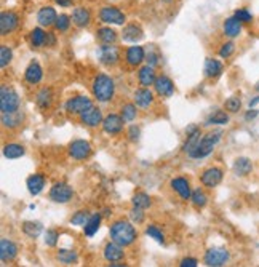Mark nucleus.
<instances>
[{
  "instance_id": "f257e3e1",
  "label": "nucleus",
  "mask_w": 259,
  "mask_h": 267,
  "mask_svg": "<svg viewBox=\"0 0 259 267\" xmlns=\"http://www.w3.org/2000/svg\"><path fill=\"white\" fill-rule=\"evenodd\" d=\"M109 234H111V240L117 242L122 246H128L138 239V232L135 226L128 221H123V219L112 223L111 227H109Z\"/></svg>"
},
{
  "instance_id": "f03ea898",
  "label": "nucleus",
  "mask_w": 259,
  "mask_h": 267,
  "mask_svg": "<svg viewBox=\"0 0 259 267\" xmlns=\"http://www.w3.org/2000/svg\"><path fill=\"white\" fill-rule=\"evenodd\" d=\"M93 95L100 103H107L114 98V91H115V83L114 80L109 77L107 74H100L96 75L93 80Z\"/></svg>"
},
{
  "instance_id": "7ed1b4c3",
  "label": "nucleus",
  "mask_w": 259,
  "mask_h": 267,
  "mask_svg": "<svg viewBox=\"0 0 259 267\" xmlns=\"http://www.w3.org/2000/svg\"><path fill=\"white\" fill-rule=\"evenodd\" d=\"M221 136H222L221 130L211 131V133H208V135L201 136L199 146L195 147V150L189 157H191V159H205V157H208L213 152V149H215L216 144L221 141Z\"/></svg>"
},
{
  "instance_id": "20e7f679",
  "label": "nucleus",
  "mask_w": 259,
  "mask_h": 267,
  "mask_svg": "<svg viewBox=\"0 0 259 267\" xmlns=\"http://www.w3.org/2000/svg\"><path fill=\"white\" fill-rule=\"evenodd\" d=\"M20 96L15 90L8 88V86L0 88V111H2V114L16 112L20 109Z\"/></svg>"
},
{
  "instance_id": "39448f33",
  "label": "nucleus",
  "mask_w": 259,
  "mask_h": 267,
  "mask_svg": "<svg viewBox=\"0 0 259 267\" xmlns=\"http://www.w3.org/2000/svg\"><path fill=\"white\" fill-rule=\"evenodd\" d=\"M100 21L104 24H114V26H123L126 21L125 13L120 8L114 5H106L100 10Z\"/></svg>"
},
{
  "instance_id": "423d86ee",
  "label": "nucleus",
  "mask_w": 259,
  "mask_h": 267,
  "mask_svg": "<svg viewBox=\"0 0 259 267\" xmlns=\"http://www.w3.org/2000/svg\"><path fill=\"white\" fill-rule=\"evenodd\" d=\"M98 60H100L104 66H115L120 60V50L119 46H115L114 43H102L98 48Z\"/></svg>"
},
{
  "instance_id": "0eeeda50",
  "label": "nucleus",
  "mask_w": 259,
  "mask_h": 267,
  "mask_svg": "<svg viewBox=\"0 0 259 267\" xmlns=\"http://www.w3.org/2000/svg\"><path fill=\"white\" fill-rule=\"evenodd\" d=\"M230 259V253L226 248H210L205 253V264L210 267H221Z\"/></svg>"
},
{
  "instance_id": "6e6552de",
  "label": "nucleus",
  "mask_w": 259,
  "mask_h": 267,
  "mask_svg": "<svg viewBox=\"0 0 259 267\" xmlns=\"http://www.w3.org/2000/svg\"><path fill=\"white\" fill-rule=\"evenodd\" d=\"M74 197V190L66 183H56L50 190V199L55 203H67Z\"/></svg>"
},
{
  "instance_id": "1a4fd4ad",
  "label": "nucleus",
  "mask_w": 259,
  "mask_h": 267,
  "mask_svg": "<svg viewBox=\"0 0 259 267\" xmlns=\"http://www.w3.org/2000/svg\"><path fill=\"white\" fill-rule=\"evenodd\" d=\"M93 106V103L88 96H74L71 100H67L66 103V111L69 114H74V115H80L82 112H85L86 109H90Z\"/></svg>"
},
{
  "instance_id": "9d476101",
  "label": "nucleus",
  "mask_w": 259,
  "mask_h": 267,
  "mask_svg": "<svg viewBox=\"0 0 259 267\" xmlns=\"http://www.w3.org/2000/svg\"><path fill=\"white\" fill-rule=\"evenodd\" d=\"M90 154H91V146L85 139H76V141H72L71 146H69V155L76 160L88 159Z\"/></svg>"
},
{
  "instance_id": "9b49d317",
  "label": "nucleus",
  "mask_w": 259,
  "mask_h": 267,
  "mask_svg": "<svg viewBox=\"0 0 259 267\" xmlns=\"http://www.w3.org/2000/svg\"><path fill=\"white\" fill-rule=\"evenodd\" d=\"M20 24V16L15 11H2L0 15V34L2 36H8L13 32Z\"/></svg>"
},
{
  "instance_id": "f8f14e48",
  "label": "nucleus",
  "mask_w": 259,
  "mask_h": 267,
  "mask_svg": "<svg viewBox=\"0 0 259 267\" xmlns=\"http://www.w3.org/2000/svg\"><path fill=\"white\" fill-rule=\"evenodd\" d=\"M222 176L224 173L221 168H216V166H211V168H206V170L201 173V184L205 185V187H216V185H219L221 181H222Z\"/></svg>"
},
{
  "instance_id": "ddd939ff",
  "label": "nucleus",
  "mask_w": 259,
  "mask_h": 267,
  "mask_svg": "<svg viewBox=\"0 0 259 267\" xmlns=\"http://www.w3.org/2000/svg\"><path fill=\"white\" fill-rule=\"evenodd\" d=\"M102 112L100 107H95L91 106L90 109H86L85 112L80 114V122H82L83 125L90 126V128H95L98 125H102Z\"/></svg>"
},
{
  "instance_id": "4468645a",
  "label": "nucleus",
  "mask_w": 259,
  "mask_h": 267,
  "mask_svg": "<svg viewBox=\"0 0 259 267\" xmlns=\"http://www.w3.org/2000/svg\"><path fill=\"white\" fill-rule=\"evenodd\" d=\"M123 117L117 114H109L107 117L102 120V130H104L107 135H119L120 131L123 130Z\"/></svg>"
},
{
  "instance_id": "2eb2a0df",
  "label": "nucleus",
  "mask_w": 259,
  "mask_h": 267,
  "mask_svg": "<svg viewBox=\"0 0 259 267\" xmlns=\"http://www.w3.org/2000/svg\"><path fill=\"white\" fill-rule=\"evenodd\" d=\"M72 24L77 27H86L91 22V11L86 7H76L72 10Z\"/></svg>"
},
{
  "instance_id": "dca6fc26",
  "label": "nucleus",
  "mask_w": 259,
  "mask_h": 267,
  "mask_svg": "<svg viewBox=\"0 0 259 267\" xmlns=\"http://www.w3.org/2000/svg\"><path fill=\"white\" fill-rule=\"evenodd\" d=\"M125 60H126V64L128 66L136 67V66H139L144 60H146V51H144V48L139 45L130 46V48L126 50V53H125Z\"/></svg>"
},
{
  "instance_id": "f3484780",
  "label": "nucleus",
  "mask_w": 259,
  "mask_h": 267,
  "mask_svg": "<svg viewBox=\"0 0 259 267\" xmlns=\"http://www.w3.org/2000/svg\"><path fill=\"white\" fill-rule=\"evenodd\" d=\"M56 18H58V13L53 7H50V5H45L39 10L37 13V21L39 24L42 27H50V26H55L56 22Z\"/></svg>"
},
{
  "instance_id": "a211bd4d",
  "label": "nucleus",
  "mask_w": 259,
  "mask_h": 267,
  "mask_svg": "<svg viewBox=\"0 0 259 267\" xmlns=\"http://www.w3.org/2000/svg\"><path fill=\"white\" fill-rule=\"evenodd\" d=\"M154 88H155V93H157L159 96L170 98L173 95V91H175V85H173L170 77H166V75H160V77H157V80H155Z\"/></svg>"
},
{
  "instance_id": "6ab92c4d",
  "label": "nucleus",
  "mask_w": 259,
  "mask_h": 267,
  "mask_svg": "<svg viewBox=\"0 0 259 267\" xmlns=\"http://www.w3.org/2000/svg\"><path fill=\"white\" fill-rule=\"evenodd\" d=\"M16 254H18V246H16V243H13L8 239L0 240V259H2V263H10V261H13L16 258Z\"/></svg>"
},
{
  "instance_id": "aec40b11",
  "label": "nucleus",
  "mask_w": 259,
  "mask_h": 267,
  "mask_svg": "<svg viewBox=\"0 0 259 267\" xmlns=\"http://www.w3.org/2000/svg\"><path fill=\"white\" fill-rule=\"evenodd\" d=\"M104 259L109 261V263H117V261H122L125 253H123V246L119 245L117 242H109L104 246Z\"/></svg>"
},
{
  "instance_id": "412c9836",
  "label": "nucleus",
  "mask_w": 259,
  "mask_h": 267,
  "mask_svg": "<svg viewBox=\"0 0 259 267\" xmlns=\"http://www.w3.org/2000/svg\"><path fill=\"white\" fill-rule=\"evenodd\" d=\"M122 39L123 42L138 43L144 39V31L138 24H126L122 31Z\"/></svg>"
},
{
  "instance_id": "4be33fe9",
  "label": "nucleus",
  "mask_w": 259,
  "mask_h": 267,
  "mask_svg": "<svg viewBox=\"0 0 259 267\" xmlns=\"http://www.w3.org/2000/svg\"><path fill=\"white\" fill-rule=\"evenodd\" d=\"M171 187L175 192L179 194L182 200H191L192 197V190H191V184H189L187 179L184 178H175L171 179Z\"/></svg>"
},
{
  "instance_id": "5701e85b",
  "label": "nucleus",
  "mask_w": 259,
  "mask_h": 267,
  "mask_svg": "<svg viewBox=\"0 0 259 267\" xmlns=\"http://www.w3.org/2000/svg\"><path fill=\"white\" fill-rule=\"evenodd\" d=\"M222 32H224V36L229 37V39L239 37L241 34V22L235 18V16H230V18H227L226 21H224Z\"/></svg>"
},
{
  "instance_id": "b1692460",
  "label": "nucleus",
  "mask_w": 259,
  "mask_h": 267,
  "mask_svg": "<svg viewBox=\"0 0 259 267\" xmlns=\"http://www.w3.org/2000/svg\"><path fill=\"white\" fill-rule=\"evenodd\" d=\"M42 77H43L42 67H40V64H39L37 61H32L31 64L26 67V72H24L26 82L31 83V85H36V83L40 82V80H42Z\"/></svg>"
},
{
  "instance_id": "393cba45",
  "label": "nucleus",
  "mask_w": 259,
  "mask_h": 267,
  "mask_svg": "<svg viewBox=\"0 0 259 267\" xmlns=\"http://www.w3.org/2000/svg\"><path fill=\"white\" fill-rule=\"evenodd\" d=\"M222 62L218 61V60H213V58H206L205 60V66H203V72L208 79H215V77H219L222 74Z\"/></svg>"
},
{
  "instance_id": "a878e982",
  "label": "nucleus",
  "mask_w": 259,
  "mask_h": 267,
  "mask_svg": "<svg viewBox=\"0 0 259 267\" xmlns=\"http://www.w3.org/2000/svg\"><path fill=\"white\" fill-rule=\"evenodd\" d=\"M27 190L31 195H39L45 187V176L40 175V173H36V175L27 178Z\"/></svg>"
},
{
  "instance_id": "bb28decb",
  "label": "nucleus",
  "mask_w": 259,
  "mask_h": 267,
  "mask_svg": "<svg viewBox=\"0 0 259 267\" xmlns=\"http://www.w3.org/2000/svg\"><path fill=\"white\" fill-rule=\"evenodd\" d=\"M138 79H139V83L142 86H146L149 88L151 85L155 83V80H157V75H155V71H154V66H142L139 69V72H138Z\"/></svg>"
},
{
  "instance_id": "cd10ccee",
  "label": "nucleus",
  "mask_w": 259,
  "mask_h": 267,
  "mask_svg": "<svg viewBox=\"0 0 259 267\" xmlns=\"http://www.w3.org/2000/svg\"><path fill=\"white\" fill-rule=\"evenodd\" d=\"M135 103H136V106H139V107H149L154 103L152 91L149 88H146V86L138 88L135 91Z\"/></svg>"
},
{
  "instance_id": "c85d7f7f",
  "label": "nucleus",
  "mask_w": 259,
  "mask_h": 267,
  "mask_svg": "<svg viewBox=\"0 0 259 267\" xmlns=\"http://www.w3.org/2000/svg\"><path fill=\"white\" fill-rule=\"evenodd\" d=\"M253 170V164L248 157H239L234 162V173L237 176H248Z\"/></svg>"
},
{
  "instance_id": "c756f323",
  "label": "nucleus",
  "mask_w": 259,
  "mask_h": 267,
  "mask_svg": "<svg viewBox=\"0 0 259 267\" xmlns=\"http://www.w3.org/2000/svg\"><path fill=\"white\" fill-rule=\"evenodd\" d=\"M117 37H119L117 32H115L112 27L104 26V27H100L96 31V39L100 40L101 43H106V45L115 43V42H117Z\"/></svg>"
},
{
  "instance_id": "7c9ffc66",
  "label": "nucleus",
  "mask_w": 259,
  "mask_h": 267,
  "mask_svg": "<svg viewBox=\"0 0 259 267\" xmlns=\"http://www.w3.org/2000/svg\"><path fill=\"white\" fill-rule=\"evenodd\" d=\"M200 136H201V133H200L199 128L194 130L192 133H187V141L184 143V146H182V150L187 155H191L194 150H195V147L199 146V143H200V139H201Z\"/></svg>"
},
{
  "instance_id": "2f4dec72",
  "label": "nucleus",
  "mask_w": 259,
  "mask_h": 267,
  "mask_svg": "<svg viewBox=\"0 0 259 267\" xmlns=\"http://www.w3.org/2000/svg\"><path fill=\"white\" fill-rule=\"evenodd\" d=\"M24 147L21 146V144H16V143H11V144H7V146L3 147V155L5 159L8 160H16V159H21L22 155H24Z\"/></svg>"
},
{
  "instance_id": "473e14b6",
  "label": "nucleus",
  "mask_w": 259,
  "mask_h": 267,
  "mask_svg": "<svg viewBox=\"0 0 259 267\" xmlns=\"http://www.w3.org/2000/svg\"><path fill=\"white\" fill-rule=\"evenodd\" d=\"M21 122H22V114L20 111L2 114V125L5 128H16V126H20Z\"/></svg>"
},
{
  "instance_id": "72a5a7b5",
  "label": "nucleus",
  "mask_w": 259,
  "mask_h": 267,
  "mask_svg": "<svg viewBox=\"0 0 259 267\" xmlns=\"http://www.w3.org/2000/svg\"><path fill=\"white\" fill-rule=\"evenodd\" d=\"M100 224H101V214L95 213L91 214V218L88 219V223L83 226V232L86 237H93L98 230H100Z\"/></svg>"
},
{
  "instance_id": "f704fd0d",
  "label": "nucleus",
  "mask_w": 259,
  "mask_h": 267,
  "mask_svg": "<svg viewBox=\"0 0 259 267\" xmlns=\"http://www.w3.org/2000/svg\"><path fill=\"white\" fill-rule=\"evenodd\" d=\"M45 40H47V32L42 27H34L31 31V43L36 48H42L45 46Z\"/></svg>"
},
{
  "instance_id": "c9c22d12",
  "label": "nucleus",
  "mask_w": 259,
  "mask_h": 267,
  "mask_svg": "<svg viewBox=\"0 0 259 267\" xmlns=\"http://www.w3.org/2000/svg\"><path fill=\"white\" fill-rule=\"evenodd\" d=\"M37 106L42 107V109H47L51 106V101H53V93H51L50 88H42L39 93H37Z\"/></svg>"
},
{
  "instance_id": "e433bc0d",
  "label": "nucleus",
  "mask_w": 259,
  "mask_h": 267,
  "mask_svg": "<svg viewBox=\"0 0 259 267\" xmlns=\"http://www.w3.org/2000/svg\"><path fill=\"white\" fill-rule=\"evenodd\" d=\"M42 224L40 223H34V221H26V223H22V232L27 235V237H31V239H37V237L42 234Z\"/></svg>"
},
{
  "instance_id": "4c0bfd02",
  "label": "nucleus",
  "mask_w": 259,
  "mask_h": 267,
  "mask_svg": "<svg viewBox=\"0 0 259 267\" xmlns=\"http://www.w3.org/2000/svg\"><path fill=\"white\" fill-rule=\"evenodd\" d=\"M56 258L62 264H72V263H76V261L79 259L77 253L74 251V249H60L58 254H56Z\"/></svg>"
},
{
  "instance_id": "58836bf2",
  "label": "nucleus",
  "mask_w": 259,
  "mask_h": 267,
  "mask_svg": "<svg viewBox=\"0 0 259 267\" xmlns=\"http://www.w3.org/2000/svg\"><path fill=\"white\" fill-rule=\"evenodd\" d=\"M131 202H133V206H138V208H142V210H146V208H149L152 205L151 202V197H149L147 194L144 192H138L133 195V199H131Z\"/></svg>"
},
{
  "instance_id": "ea45409f",
  "label": "nucleus",
  "mask_w": 259,
  "mask_h": 267,
  "mask_svg": "<svg viewBox=\"0 0 259 267\" xmlns=\"http://www.w3.org/2000/svg\"><path fill=\"white\" fill-rule=\"evenodd\" d=\"M208 125H227L229 123V115L222 111H216L215 114H211L208 120H206Z\"/></svg>"
},
{
  "instance_id": "a19ab883",
  "label": "nucleus",
  "mask_w": 259,
  "mask_h": 267,
  "mask_svg": "<svg viewBox=\"0 0 259 267\" xmlns=\"http://www.w3.org/2000/svg\"><path fill=\"white\" fill-rule=\"evenodd\" d=\"M71 22H72L71 16L66 15V13H61V15H58V18H56L55 29L56 31H60V32H66L67 29L71 27Z\"/></svg>"
},
{
  "instance_id": "79ce46f5",
  "label": "nucleus",
  "mask_w": 259,
  "mask_h": 267,
  "mask_svg": "<svg viewBox=\"0 0 259 267\" xmlns=\"http://www.w3.org/2000/svg\"><path fill=\"white\" fill-rule=\"evenodd\" d=\"M191 200H192V203L197 208H203L206 203H208V197H206V194L199 187V189H195L194 192H192Z\"/></svg>"
},
{
  "instance_id": "37998d69",
  "label": "nucleus",
  "mask_w": 259,
  "mask_h": 267,
  "mask_svg": "<svg viewBox=\"0 0 259 267\" xmlns=\"http://www.w3.org/2000/svg\"><path fill=\"white\" fill-rule=\"evenodd\" d=\"M90 218H91V214H90L88 210H80V211H77L71 218V224H74V226H82V227H83V226L88 223Z\"/></svg>"
},
{
  "instance_id": "c03bdc74",
  "label": "nucleus",
  "mask_w": 259,
  "mask_h": 267,
  "mask_svg": "<svg viewBox=\"0 0 259 267\" xmlns=\"http://www.w3.org/2000/svg\"><path fill=\"white\" fill-rule=\"evenodd\" d=\"M234 16L237 18L241 24H250V22H253V15H251V11L248 8H237L235 10V13Z\"/></svg>"
},
{
  "instance_id": "a18cd8bd",
  "label": "nucleus",
  "mask_w": 259,
  "mask_h": 267,
  "mask_svg": "<svg viewBox=\"0 0 259 267\" xmlns=\"http://www.w3.org/2000/svg\"><path fill=\"white\" fill-rule=\"evenodd\" d=\"M11 58H13V51H11L7 45L0 46V66L7 67L11 62Z\"/></svg>"
},
{
  "instance_id": "49530a36",
  "label": "nucleus",
  "mask_w": 259,
  "mask_h": 267,
  "mask_svg": "<svg viewBox=\"0 0 259 267\" xmlns=\"http://www.w3.org/2000/svg\"><path fill=\"white\" fill-rule=\"evenodd\" d=\"M136 106L135 104H125L122 107V117L125 122H133L136 119Z\"/></svg>"
},
{
  "instance_id": "de8ad7c7",
  "label": "nucleus",
  "mask_w": 259,
  "mask_h": 267,
  "mask_svg": "<svg viewBox=\"0 0 259 267\" xmlns=\"http://www.w3.org/2000/svg\"><path fill=\"white\" fill-rule=\"evenodd\" d=\"M146 234L149 237H152V239L155 242H159V243H163L165 242V235L162 234V230H160L157 226H147V229H146Z\"/></svg>"
},
{
  "instance_id": "09e8293b",
  "label": "nucleus",
  "mask_w": 259,
  "mask_h": 267,
  "mask_svg": "<svg viewBox=\"0 0 259 267\" xmlns=\"http://www.w3.org/2000/svg\"><path fill=\"white\" fill-rule=\"evenodd\" d=\"M224 107H226V111L229 112H239L240 111V107H241V101H240V98L237 96H232V98H229V100L226 101V104H224Z\"/></svg>"
},
{
  "instance_id": "8fccbe9b",
  "label": "nucleus",
  "mask_w": 259,
  "mask_h": 267,
  "mask_svg": "<svg viewBox=\"0 0 259 267\" xmlns=\"http://www.w3.org/2000/svg\"><path fill=\"white\" fill-rule=\"evenodd\" d=\"M160 60V53H159V50L155 48L154 45H151V48H149L146 51V61H147V64L149 66H155L159 62Z\"/></svg>"
},
{
  "instance_id": "3c124183",
  "label": "nucleus",
  "mask_w": 259,
  "mask_h": 267,
  "mask_svg": "<svg viewBox=\"0 0 259 267\" xmlns=\"http://www.w3.org/2000/svg\"><path fill=\"white\" fill-rule=\"evenodd\" d=\"M234 51H235V43L230 40V42H226V43H222L221 45V48H219V56L222 58V60H227V58H230L234 55Z\"/></svg>"
},
{
  "instance_id": "603ef678",
  "label": "nucleus",
  "mask_w": 259,
  "mask_h": 267,
  "mask_svg": "<svg viewBox=\"0 0 259 267\" xmlns=\"http://www.w3.org/2000/svg\"><path fill=\"white\" fill-rule=\"evenodd\" d=\"M58 239H60V234L55 229H48L45 232V245L47 246H55L58 243Z\"/></svg>"
},
{
  "instance_id": "864d4df0",
  "label": "nucleus",
  "mask_w": 259,
  "mask_h": 267,
  "mask_svg": "<svg viewBox=\"0 0 259 267\" xmlns=\"http://www.w3.org/2000/svg\"><path fill=\"white\" fill-rule=\"evenodd\" d=\"M144 210L142 208H138V206H133L131 208V211H130V219H131V223H135V224H141L144 221Z\"/></svg>"
},
{
  "instance_id": "5fc2aeb1",
  "label": "nucleus",
  "mask_w": 259,
  "mask_h": 267,
  "mask_svg": "<svg viewBox=\"0 0 259 267\" xmlns=\"http://www.w3.org/2000/svg\"><path fill=\"white\" fill-rule=\"evenodd\" d=\"M197 264H199V261L195 258H184L179 266L181 267H197Z\"/></svg>"
},
{
  "instance_id": "6e6d98bb",
  "label": "nucleus",
  "mask_w": 259,
  "mask_h": 267,
  "mask_svg": "<svg viewBox=\"0 0 259 267\" xmlns=\"http://www.w3.org/2000/svg\"><path fill=\"white\" fill-rule=\"evenodd\" d=\"M128 136H130V139L131 141H136L138 138H139V128L138 126H130V130H128Z\"/></svg>"
},
{
  "instance_id": "4d7b16f0",
  "label": "nucleus",
  "mask_w": 259,
  "mask_h": 267,
  "mask_svg": "<svg viewBox=\"0 0 259 267\" xmlns=\"http://www.w3.org/2000/svg\"><path fill=\"white\" fill-rule=\"evenodd\" d=\"M56 45V37L53 32H47V40H45V46H55Z\"/></svg>"
},
{
  "instance_id": "13d9d810",
  "label": "nucleus",
  "mask_w": 259,
  "mask_h": 267,
  "mask_svg": "<svg viewBox=\"0 0 259 267\" xmlns=\"http://www.w3.org/2000/svg\"><path fill=\"white\" fill-rule=\"evenodd\" d=\"M258 114H259V111H256V109L250 107V111L245 114V120H253V119H256V117H258Z\"/></svg>"
},
{
  "instance_id": "bf43d9fd",
  "label": "nucleus",
  "mask_w": 259,
  "mask_h": 267,
  "mask_svg": "<svg viewBox=\"0 0 259 267\" xmlns=\"http://www.w3.org/2000/svg\"><path fill=\"white\" fill-rule=\"evenodd\" d=\"M53 2H55L56 5H60V7L67 8V7H72L74 0H53Z\"/></svg>"
},
{
  "instance_id": "052dcab7",
  "label": "nucleus",
  "mask_w": 259,
  "mask_h": 267,
  "mask_svg": "<svg viewBox=\"0 0 259 267\" xmlns=\"http://www.w3.org/2000/svg\"><path fill=\"white\" fill-rule=\"evenodd\" d=\"M258 103H259V96H255V98H253V100L250 101V107H255Z\"/></svg>"
},
{
  "instance_id": "680f3d73",
  "label": "nucleus",
  "mask_w": 259,
  "mask_h": 267,
  "mask_svg": "<svg viewBox=\"0 0 259 267\" xmlns=\"http://www.w3.org/2000/svg\"><path fill=\"white\" fill-rule=\"evenodd\" d=\"M255 88H256V90H258V91H259V82H258V83H256V85H255Z\"/></svg>"
}]
</instances>
